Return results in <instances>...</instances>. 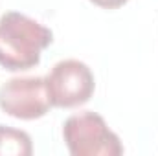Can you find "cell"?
Listing matches in <instances>:
<instances>
[{
	"mask_svg": "<svg viewBox=\"0 0 158 156\" xmlns=\"http://www.w3.org/2000/svg\"><path fill=\"white\" fill-rule=\"evenodd\" d=\"M52 42V30L24 13L7 11L0 17V66L9 72L35 68Z\"/></svg>",
	"mask_w": 158,
	"mask_h": 156,
	"instance_id": "1",
	"label": "cell"
},
{
	"mask_svg": "<svg viewBox=\"0 0 158 156\" xmlns=\"http://www.w3.org/2000/svg\"><path fill=\"white\" fill-rule=\"evenodd\" d=\"M63 138L72 156H119L123 145L103 116L85 110L70 116L63 125Z\"/></svg>",
	"mask_w": 158,
	"mask_h": 156,
	"instance_id": "2",
	"label": "cell"
},
{
	"mask_svg": "<svg viewBox=\"0 0 158 156\" xmlns=\"http://www.w3.org/2000/svg\"><path fill=\"white\" fill-rule=\"evenodd\" d=\"M52 107L76 109L90 101L96 90V79L88 64L77 59L59 61L46 77Z\"/></svg>",
	"mask_w": 158,
	"mask_h": 156,
	"instance_id": "3",
	"label": "cell"
},
{
	"mask_svg": "<svg viewBox=\"0 0 158 156\" xmlns=\"http://www.w3.org/2000/svg\"><path fill=\"white\" fill-rule=\"evenodd\" d=\"M0 109L4 114L33 121L44 117L52 109L46 77H13L0 88Z\"/></svg>",
	"mask_w": 158,
	"mask_h": 156,
	"instance_id": "4",
	"label": "cell"
},
{
	"mask_svg": "<svg viewBox=\"0 0 158 156\" xmlns=\"http://www.w3.org/2000/svg\"><path fill=\"white\" fill-rule=\"evenodd\" d=\"M33 143L28 132L0 125V156H30Z\"/></svg>",
	"mask_w": 158,
	"mask_h": 156,
	"instance_id": "5",
	"label": "cell"
},
{
	"mask_svg": "<svg viewBox=\"0 0 158 156\" xmlns=\"http://www.w3.org/2000/svg\"><path fill=\"white\" fill-rule=\"evenodd\" d=\"M94 6L103 7V9H118L121 6H125L129 0H90Z\"/></svg>",
	"mask_w": 158,
	"mask_h": 156,
	"instance_id": "6",
	"label": "cell"
}]
</instances>
